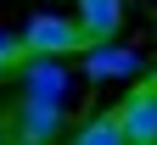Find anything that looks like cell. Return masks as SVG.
<instances>
[{"label": "cell", "mask_w": 157, "mask_h": 145, "mask_svg": "<svg viewBox=\"0 0 157 145\" xmlns=\"http://www.w3.org/2000/svg\"><path fill=\"white\" fill-rule=\"evenodd\" d=\"M78 67H84L90 84H107V78H135V73H146V61H140V50L107 39V45H90L84 56H78Z\"/></svg>", "instance_id": "cell-4"}, {"label": "cell", "mask_w": 157, "mask_h": 145, "mask_svg": "<svg viewBox=\"0 0 157 145\" xmlns=\"http://www.w3.org/2000/svg\"><path fill=\"white\" fill-rule=\"evenodd\" d=\"M73 145H129V140L118 129V112H101V117H90L84 129L73 134Z\"/></svg>", "instance_id": "cell-7"}, {"label": "cell", "mask_w": 157, "mask_h": 145, "mask_svg": "<svg viewBox=\"0 0 157 145\" xmlns=\"http://www.w3.org/2000/svg\"><path fill=\"white\" fill-rule=\"evenodd\" d=\"M11 134H17V145H51L56 134H62V106L17 100V112H11Z\"/></svg>", "instance_id": "cell-5"}, {"label": "cell", "mask_w": 157, "mask_h": 145, "mask_svg": "<svg viewBox=\"0 0 157 145\" xmlns=\"http://www.w3.org/2000/svg\"><path fill=\"white\" fill-rule=\"evenodd\" d=\"M17 89H23V100L62 106V95H67V67L51 61V56H28L23 67H17Z\"/></svg>", "instance_id": "cell-2"}, {"label": "cell", "mask_w": 157, "mask_h": 145, "mask_svg": "<svg viewBox=\"0 0 157 145\" xmlns=\"http://www.w3.org/2000/svg\"><path fill=\"white\" fill-rule=\"evenodd\" d=\"M151 84H157V73H151Z\"/></svg>", "instance_id": "cell-9"}, {"label": "cell", "mask_w": 157, "mask_h": 145, "mask_svg": "<svg viewBox=\"0 0 157 145\" xmlns=\"http://www.w3.org/2000/svg\"><path fill=\"white\" fill-rule=\"evenodd\" d=\"M23 39L17 34H0V78H17V67H23Z\"/></svg>", "instance_id": "cell-8"}, {"label": "cell", "mask_w": 157, "mask_h": 145, "mask_svg": "<svg viewBox=\"0 0 157 145\" xmlns=\"http://www.w3.org/2000/svg\"><path fill=\"white\" fill-rule=\"evenodd\" d=\"M23 56H51V61H62V56H84L90 50V39L84 28H78V17H62V11H39L23 23Z\"/></svg>", "instance_id": "cell-1"}, {"label": "cell", "mask_w": 157, "mask_h": 145, "mask_svg": "<svg viewBox=\"0 0 157 145\" xmlns=\"http://www.w3.org/2000/svg\"><path fill=\"white\" fill-rule=\"evenodd\" d=\"M78 28H84L90 45H107V39H118V28H124V0H78Z\"/></svg>", "instance_id": "cell-6"}, {"label": "cell", "mask_w": 157, "mask_h": 145, "mask_svg": "<svg viewBox=\"0 0 157 145\" xmlns=\"http://www.w3.org/2000/svg\"><path fill=\"white\" fill-rule=\"evenodd\" d=\"M118 129H124L129 145H157V84L146 78L140 89L124 95V106H118Z\"/></svg>", "instance_id": "cell-3"}]
</instances>
